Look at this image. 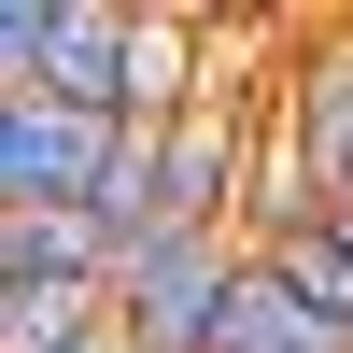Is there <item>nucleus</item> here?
Wrapping results in <instances>:
<instances>
[{
    "label": "nucleus",
    "instance_id": "obj_3",
    "mask_svg": "<svg viewBox=\"0 0 353 353\" xmlns=\"http://www.w3.org/2000/svg\"><path fill=\"white\" fill-rule=\"evenodd\" d=\"M128 43H141V0H57V43H43V85H28V99L128 128ZM0 113H14V99H0Z\"/></svg>",
    "mask_w": 353,
    "mask_h": 353
},
{
    "label": "nucleus",
    "instance_id": "obj_5",
    "mask_svg": "<svg viewBox=\"0 0 353 353\" xmlns=\"http://www.w3.org/2000/svg\"><path fill=\"white\" fill-rule=\"evenodd\" d=\"M85 339H113V269L0 283V353H85Z\"/></svg>",
    "mask_w": 353,
    "mask_h": 353
},
{
    "label": "nucleus",
    "instance_id": "obj_4",
    "mask_svg": "<svg viewBox=\"0 0 353 353\" xmlns=\"http://www.w3.org/2000/svg\"><path fill=\"white\" fill-rule=\"evenodd\" d=\"M212 28L170 14V0H141V43H128V128H184V113H212Z\"/></svg>",
    "mask_w": 353,
    "mask_h": 353
},
{
    "label": "nucleus",
    "instance_id": "obj_10",
    "mask_svg": "<svg viewBox=\"0 0 353 353\" xmlns=\"http://www.w3.org/2000/svg\"><path fill=\"white\" fill-rule=\"evenodd\" d=\"M85 353H128V339H85Z\"/></svg>",
    "mask_w": 353,
    "mask_h": 353
},
{
    "label": "nucleus",
    "instance_id": "obj_8",
    "mask_svg": "<svg viewBox=\"0 0 353 353\" xmlns=\"http://www.w3.org/2000/svg\"><path fill=\"white\" fill-rule=\"evenodd\" d=\"M71 269H113L85 212H0V283H71Z\"/></svg>",
    "mask_w": 353,
    "mask_h": 353
},
{
    "label": "nucleus",
    "instance_id": "obj_7",
    "mask_svg": "<svg viewBox=\"0 0 353 353\" xmlns=\"http://www.w3.org/2000/svg\"><path fill=\"white\" fill-rule=\"evenodd\" d=\"M212 353H311V311H297V283L269 269V254H241V283H226V325Z\"/></svg>",
    "mask_w": 353,
    "mask_h": 353
},
{
    "label": "nucleus",
    "instance_id": "obj_9",
    "mask_svg": "<svg viewBox=\"0 0 353 353\" xmlns=\"http://www.w3.org/2000/svg\"><path fill=\"white\" fill-rule=\"evenodd\" d=\"M43 43H57V0H0V99L43 85Z\"/></svg>",
    "mask_w": 353,
    "mask_h": 353
},
{
    "label": "nucleus",
    "instance_id": "obj_2",
    "mask_svg": "<svg viewBox=\"0 0 353 353\" xmlns=\"http://www.w3.org/2000/svg\"><path fill=\"white\" fill-rule=\"evenodd\" d=\"M113 141H128V128H99V113L14 99V113H0V212H99Z\"/></svg>",
    "mask_w": 353,
    "mask_h": 353
},
{
    "label": "nucleus",
    "instance_id": "obj_6",
    "mask_svg": "<svg viewBox=\"0 0 353 353\" xmlns=\"http://www.w3.org/2000/svg\"><path fill=\"white\" fill-rule=\"evenodd\" d=\"M283 283H297V311H311V353H353V254L325 241V226H297V241H254Z\"/></svg>",
    "mask_w": 353,
    "mask_h": 353
},
{
    "label": "nucleus",
    "instance_id": "obj_1",
    "mask_svg": "<svg viewBox=\"0 0 353 353\" xmlns=\"http://www.w3.org/2000/svg\"><path fill=\"white\" fill-rule=\"evenodd\" d=\"M241 254H254L241 226H198V241H156V254H128V269H113V339H128V353H212Z\"/></svg>",
    "mask_w": 353,
    "mask_h": 353
}]
</instances>
